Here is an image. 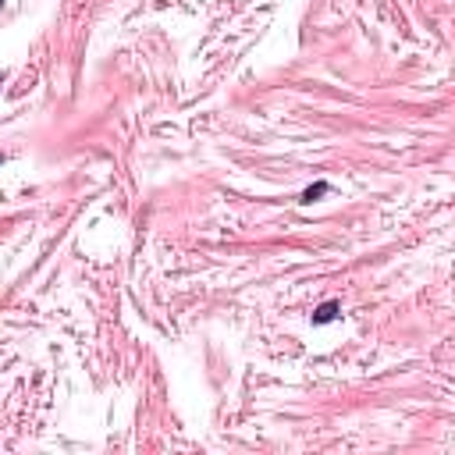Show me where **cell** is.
<instances>
[{"instance_id":"3","label":"cell","mask_w":455,"mask_h":455,"mask_svg":"<svg viewBox=\"0 0 455 455\" xmlns=\"http://www.w3.org/2000/svg\"><path fill=\"white\" fill-rule=\"evenodd\" d=\"M0 82H4V75H0Z\"/></svg>"},{"instance_id":"4","label":"cell","mask_w":455,"mask_h":455,"mask_svg":"<svg viewBox=\"0 0 455 455\" xmlns=\"http://www.w3.org/2000/svg\"><path fill=\"white\" fill-rule=\"evenodd\" d=\"M0 4H4V0H0Z\"/></svg>"},{"instance_id":"2","label":"cell","mask_w":455,"mask_h":455,"mask_svg":"<svg viewBox=\"0 0 455 455\" xmlns=\"http://www.w3.org/2000/svg\"><path fill=\"white\" fill-rule=\"evenodd\" d=\"M324 192H327V185H313V189H306V192H303V203H313V199H317V196H324Z\"/></svg>"},{"instance_id":"1","label":"cell","mask_w":455,"mask_h":455,"mask_svg":"<svg viewBox=\"0 0 455 455\" xmlns=\"http://www.w3.org/2000/svg\"><path fill=\"white\" fill-rule=\"evenodd\" d=\"M334 317H338V303H324V306L313 313V320H317V324H327V320H334Z\"/></svg>"}]
</instances>
